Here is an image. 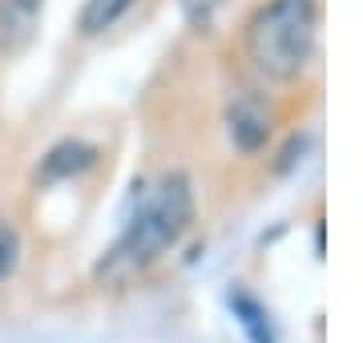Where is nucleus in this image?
<instances>
[{"instance_id":"7ed1b4c3","label":"nucleus","mask_w":363,"mask_h":343,"mask_svg":"<svg viewBox=\"0 0 363 343\" xmlns=\"http://www.w3.org/2000/svg\"><path fill=\"white\" fill-rule=\"evenodd\" d=\"M226 133L242 154H255L271 137V109L259 93H238L226 106Z\"/></svg>"},{"instance_id":"423d86ee","label":"nucleus","mask_w":363,"mask_h":343,"mask_svg":"<svg viewBox=\"0 0 363 343\" xmlns=\"http://www.w3.org/2000/svg\"><path fill=\"white\" fill-rule=\"evenodd\" d=\"M133 4L138 0H85V9L77 16V28L85 37H101V33H109L121 16L130 13Z\"/></svg>"},{"instance_id":"20e7f679","label":"nucleus","mask_w":363,"mask_h":343,"mask_svg":"<svg viewBox=\"0 0 363 343\" xmlns=\"http://www.w3.org/2000/svg\"><path fill=\"white\" fill-rule=\"evenodd\" d=\"M97 162V145L81 142V137H65V142H57L40 158L37 166V182H69V178H77L85 174Z\"/></svg>"},{"instance_id":"1a4fd4ad","label":"nucleus","mask_w":363,"mask_h":343,"mask_svg":"<svg viewBox=\"0 0 363 343\" xmlns=\"http://www.w3.org/2000/svg\"><path fill=\"white\" fill-rule=\"evenodd\" d=\"M178 4H182V13H186L190 25H210V16L218 13L222 0H178Z\"/></svg>"},{"instance_id":"0eeeda50","label":"nucleus","mask_w":363,"mask_h":343,"mask_svg":"<svg viewBox=\"0 0 363 343\" xmlns=\"http://www.w3.org/2000/svg\"><path fill=\"white\" fill-rule=\"evenodd\" d=\"M230 307H234V315H238V323H242V331L250 335V343H274L271 319H267V311H262L259 299H250L242 287H234L230 291Z\"/></svg>"},{"instance_id":"f03ea898","label":"nucleus","mask_w":363,"mask_h":343,"mask_svg":"<svg viewBox=\"0 0 363 343\" xmlns=\"http://www.w3.org/2000/svg\"><path fill=\"white\" fill-rule=\"evenodd\" d=\"M319 40V0H267L247 25V57L267 81H295Z\"/></svg>"},{"instance_id":"6e6552de","label":"nucleus","mask_w":363,"mask_h":343,"mask_svg":"<svg viewBox=\"0 0 363 343\" xmlns=\"http://www.w3.org/2000/svg\"><path fill=\"white\" fill-rule=\"evenodd\" d=\"M21 263V235H16V226L0 223V283L16 271Z\"/></svg>"},{"instance_id":"f257e3e1","label":"nucleus","mask_w":363,"mask_h":343,"mask_svg":"<svg viewBox=\"0 0 363 343\" xmlns=\"http://www.w3.org/2000/svg\"><path fill=\"white\" fill-rule=\"evenodd\" d=\"M194 223V182L190 174L169 170L154 182V190L142 198L138 214H133L125 230L113 238V247L101 254L97 263V283H109V287H121L130 279L145 275L150 266L178 247L182 235Z\"/></svg>"},{"instance_id":"39448f33","label":"nucleus","mask_w":363,"mask_h":343,"mask_svg":"<svg viewBox=\"0 0 363 343\" xmlns=\"http://www.w3.org/2000/svg\"><path fill=\"white\" fill-rule=\"evenodd\" d=\"M45 0H0V49L16 53L25 49L40 25Z\"/></svg>"}]
</instances>
